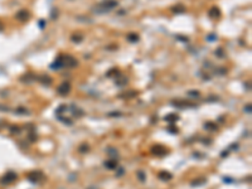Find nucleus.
Here are the masks:
<instances>
[{"instance_id": "473e14b6", "label": "nucleus", "mask_w": 252, "mask_h": 189, "mask_svg": "<svg viewBox=\"0 0 252 189\" xmlns=\"http://www.w3.org/2000/svg\"><path fill=\"white\" fill-rule=\"evenodd\" d=\"M44 25H45V22H44V20H39V27H41V28H44Z\"/></svg>"}, {"instance_id": "a211bd4d", "label": "nucleus", "mask_w": 252, "mask_h": 189, "mask_svg": "<svg viewBox=\"0 0 252 189\" xmlns=\"http://www.w3.org/2000/svg\"><path fill=\"white\" fill-rule=\"evenodd\" d=\"M204 129L205 130H209V131H217L218 130V126L213 122H205L204 123Z\"/></svg>"}, {"instance_id": "7ed1b4c3", "label": "nucleus", "mask_w": 252, "mask_h": 189, "mask_svg": "<svg viewBox=\"0 0 252 189\" xmlns=\"http://www.w3.org/2000/svg\"><path fill=\"white\" fill-rule=\"evenodd\" d=\"M44 174L43 172L41 170H35V172H30L28 174V179L32 181V183H34V184H38V183H42V181L44 180Z\"/></svg>"}, {"instance_id": "0eeeda50", "label": "nucleus", "mask_w": 252, "mask_h": 189, "mask_svg": "<svg viewBox=\"0 0 252 189\" xmlns=\"http://www.w3.org/2000/svg\"><path fill=\"white\" fill-rule=\"evenodd\" d=\"M15 18L18 19V20H20V22H25V20H28V19L30 18V14H29V11H26V10H20V11H18V14L15 15Z\"/></svg>"}, {"instance_id": "4be33fe9", "label": "nucleus", "mask_w": 252, "mask_h": 189, "mask_svg": "<svg viewBox=\"0 0 252 189\" xmlns=\"http://www.w3.org/2000/svg\"><path fill=\"white\" fill-rule=\"evenodd\" d=\"M71 39H72V42H75V43H79V42H82L83 37H82L81 34H73V35L71 37Z\"/></svg>"}, {"instance_id": "c85d7f7f", "label": "nucleus", "mask_w": 252, "mask_h": 189, "mask_svg": "<svg viewBox=\"0 0 252 189\" xmlns=\"http://www.w3.org/2000/svg\"><path fill=\"white\" fill-rule=\"evenodd\" d=\"M11 133L13 134H14V133L19 134V133H20V129H19V127H11Z\"/></svg>"}, {"instance_id": "f8f14e48", "label": "nucleus", "mask_w": 252, "mask_h": 189, "mask_svg": "<svg viewBox=\"0 0 252 189\" xmlns=\"http://www.w3.org/2000/svg\"><path fill=\"white\" fill-rule=\"evenodd\" d=\"M105 166L107 168V169H110V170H114V169H117L118 168L117 161L115 159H110L107 161H105Z\"/></svg>"}, {"instance_id": "7c9ffc66", "label": "nucleus", "mask_w": 252, "mask_h": 189, "mask_svg": "<svg viewBox=\"0 0 252 189\" xmlns=\"http://www.w3.org/2000/svg\"><path fill=\"white\" fill-rule=\"evenodd\" d=\"M244 111H246L247 114H251V105H247L246 107H244Z\"/></svg>"}, {"instance_id": "72a5a7b5", "label": "nucleus", "mask_w": 252, "mask_h": 189, "mask_svg": "<svg viewBox=\"0 0 252 189\" xmlns=\"http://www.w3.org/2000/svg\"><path fill=\"white\" fill-rule=\"evenodd\" d=\"M110 116H121V114L120 112H112V114H110Z\"/></svg>"}, {"instance_id": "aec40b11", "label": "nucleus", "mask_w": 252, "mask_h": 189, "mask_svg": "<svg viewBox=\"0 0 252 189\" xmlns=\"http://www.w3.org/2000/svg\"><path fill=\"white\" fill-rule=\"evenodd\" d=\"M128 41L129 42H131V43H135V42H137L139 41V35L136 34V33H130V34H128Z\"/></svg>"}, {"instance_id": "5701e85b", "label": "nucleus", "mask_w": 252, "mask_h": 189, "mask_svg": "<svg viewBox=\"0 0 252 189\" xmlns=\"http://www.w3.org/2000/svg\"><path fill=\"white\" fill-rule=\"evenodd\" d=\"M136 175H137V178H139V180H140V181H145V180H146V175H145V173L143 170H139L136 173Z\"/></svg>"}, {"instance_id": "cd10ccee", "label": "nucleus", "mask_w": 252, "mask_h": 189, "mask_svg": "<svg viewBox=\"0 0 252 189\" xmlns=\"http://www.w3.org/2000/svg\"><path fill=\"white\" fill-rule=\"evenodd\" d=\"M122 174H124V169L122 168H118V172L116 173V177H121Z\"/></svg>"}, {"instance_id": "dca6fc26", "label": "nucleus", "mask_w": 252, "mask_h": 189, "mask_svg": "<svg viewBox=\"0 0 252 189\" xmlns=\"http://www.w3.org/2000/svg\"><path fill=\"white\" fill-rule=\"evenodd\" d=\"M171 11H173L174 14H182V13L185 11V6L182 5V4H177L175 6H173V8H171Z\"/></svg>"}, {"instance_id": "b1692460", "label": "nucleus", "mask_w": 252, "mask_h": 189, "mask_svg": "<svg viewBox=\"0 0 252 189\" xmlns=\"http://www.w3.org/2000/svg\"><path fill=\"white\" fill-rule=\"evenodd\" d=\"M78 150H79V153H87L90 150V146H88V144H82L78 148Z\"/></svg>"}, {"instance_id": "9d476101", "label": "nucleus", "mask_w": 252, "mask_h": 189, "mask_svg": "<svg viewBox=\"0 0 252 189\" xmlns=\"http://www.w3.org/2000/svg\"><path fill=\"white\" fill-rule=\"evenodd\" d=\"M37 81H39L41 83H43V84H52V82H53V80L49 77V76H47V75H42V76H39V77H37Z\"/></svg>"}, {"instance_id": "f03ea898", "label": "nucleus", "mask_w": 252, "mask_h": 189, "mask_svg": "<svg viewBox=\"0 0 252 189\" xmlns=\"http://www.w3.org/2000/svg\"><path fill=\"white\" fill-rule=\"evenodd\" d=\"M62 58V63H63V67H67V68H73L78 64V61L76 58H73L69 54H61Z\"/></svg>"}, {"instance_id": "6e6552de", "label": "nucleus", "mask_w": 252, "mask_h": 189, "mask_svg": "<svg viewBox=\"0 0 252 189\" xmlns=\"http://www.w3.org/2000/svg\"><path fill=\"white\" fill-rule=\"evenodd\" d=\"M174 106L177 107H182V108H185V107H194L195 105L194 103H189L187 101H182V100H177V101H173Z\"/></svg>"}, {"instance_id": "20e7f679", "label": "nucleus", "mask_w": 252, "mask_h": 189, "mask_svg": "<svg viewBox=\"0 0 252 189\" xmlns=\"http://www.w3.org/2000/svg\"><path fill=\"white\" fill-rule=\"evenodd\" d=\"M17 179H18L17 173H14V172H8L2 179H0V183H2L3 185H6V184H10V183H13V181H15Z\"/></svg>"}, {"instance_id": "1a4fd4ad", "label": "nucleus", "mask_w": 252, "mask_h": 189, "mask_svg": "<svg viewBox=\"0 0 252 189\" xmlns=\"http://www.w3.org/2000/svg\"><path fill=\"white\" fill-rule=\"evenodd\" d=\"M209 17L211 18H213V19H218L221 17V10L217 8V6H212V8L209 9Z\"/></svg>"}, {"instance_id": "423d86ee", "label": "nucleus", "mask_w": 252, "mask_h": 189, "mask_svg": "<svg viewBox=\"0 0 252 189\" xmlns=\"http://www.w3.org/2000/svg\"><path fill=\"white\" fill-rule=\"evenodd\" d=\"M151 154L158 155V156H164L168 154V149L164 148L163 145H154L151 148Z\"/></svg>"}, {"instance_id": "f3484780", "label": "nucleus", "mask_w": 252, "mask_h": 189, "mask_svg": "<svg viewBox=\"0 0 252 189\" xmlns=\"http://www.w3.org/2000/svg\"><path fill=\"white\" fill-rule=\"evenodd\" d=\"M129 82V80L126 77H124V76H121V75H118L117 77H116V84L117 86H125L126 83Z\"/></svg>"}, {"instance_id": "6ab92c4d", "label": "nucleus", "mask_w": 252, "mask_h": 189, "mask_svg": "<svg viewBox=\"0 0 252 189\" xmlns=\"http://www.w3.org/2000/svg\"><path fill=\"white\" fill-rule=\"evenodd\" d=\"M22 81H25V82H32V81H37V76H33V75H30V73H28V75H25L24 77H22L20 78Z\"/></svg>"}, {"instance_id": "39448f33", "label": "nucleus", "mask_w": 252, "mask_h": 189, "mask_svg": "<svg viewBox=\"0 0 252 189\" xmlns=\"http://www.w3.org/2000/svg\"><path fill=\"white\" fill-rule=\"evenodd\" d=\"M57 92L61 96H67L71 92V84L68 82H63L57 87Z\"/></svg>"}, {"instance_id": "393cba45", "label": "nucleus", "mask_w": 252, "mask_h": 189, "mask_svg": "<svg viewBox=\"0 0 252 189\" xmlns=\"http://www.w3.org/2000/svg\"><path fill=\"white\" fill-rule=\"evenodd\" d=\"M204 183H205V179L202 178V179H198V180L192 181V185H193V187H197V185H201V184H204Z\"/></svg>"}, {"instance_id": "4468645a", "label": "nucleus", "mask_w": 252, "mask_h": 189, "mask_svg": "<svg viewBox=\"0 0 252 189\" xmlns=\"http://www.w3.org/2000/svg\"><path fill=\"white\" fill-rule=\"evenodd\" d=\"M51 68H52V69H59V68H63V63H62V58H61V56H59V57L57 58V59L51 64Z\"/></svg>"}, {"instance_id": "9b49d317", "label": "nucleus", "mask_w": 252, "mask_h": 189, "mask_svg": "<svg viewBox=\"0 0 252 189\" xmlns=\"http://www.w3.org/2000/svg\"><path fill=\"white\" fill-rule=\"evenodd\" d=\"M158 178L160 179V180H163V181H169L171 178H173V175H171L169 172H165V170H163V172H160V173H159Z\"/></svg>"}, {"instance_id": "f257e3e1", "label": "nucleus", "mask_w": 252, "mask_h": 189, "mask_svg": "<svg viewBox=\"0 0 252 189\" xmlns=\"http://www.w3.org/2000/svg\"><path fill=\"white\" fill-rule=\"evenodd\" d=\"M118 5L117 0H103L102 3H100L97 6H95L92 11L96 13V14H105L106 11H110L112 9H115Z\"/></svg>"}, {"instance_id": "412c9836", "label": "nucleus", "mask_w": 252, "mask_h": 189, "mask_svg": "<svg viewBox=\"0 0 252 189\" xmlns=\"http://www.w3.org/2000/svg\"><path fill=\"white\" fill-rule=\"evenodd\" d=\"M124 96H120V97H124V99H132V97H135L137 95L136 91H130L128 93H122Z\"/></svg>"}, {"instance_id": "2eb2a0df", "label": "nucleus", "mask_w": 252, "mask_h": 189, "mask_svg": "<svg viewBox=\"0 0 252 189\" xmlns=\"http://www.w3.org/2000/svg\"><path fill=\"white\" fill-rule=\"evenodd\" d=\"M164 120L167 122H169V123H174V122H177L179 120V116L175 115V114H169V115H167L164 117Z\"/></svg>"}, {"instance_id": "ddd939ff", "label": "nucleus", "mask_w": 252, "mask_h": 189, "mask_svg": "<svg viewBox=\"0 0 252 189\" xmlns=\"http://www.w3.org/2000/svg\"><path fill=\"white\" fill-rule=\"evenodd\" d=\"M71 111H72V114H73V116H76V117H82L85 115V112L82 111L81 108H78L76 105H72L71 106Z\"/></svg>"}, {"instance_id": "bb28decb", "label": "nucleus", "mask_w": 252, "mask_h": 189, "mask_svg": "<svg viewBox=\"0 0 252 189\" xmlns=\"http://www.w3.org/2000/svg\"><path fill=\"white\" fill-rule=\"evenodd\" d=\"M188 95L190 97H199V91H188Z\"/></svg>"}, {"instance_id": "c756f323", "label": "nucleus", "mask_w": 252, "mask_h": 189, "mask_svg": "<svg viewBox=\"0 0 252 189\" xmlns=\"http://www.w3.org/2000/svg\"><path fill=\"white\" fill-rule=\"evenodd\" d=\"M168 131H170V133H174V134H177V133H178V129H173V127H168Z\"/></svg>"}, {"instance_id": "a878e982", "label": "nucleus", "mask_w": 252, "mask_h": 189, "mask_svg": "<svg viewBox=\"0 0 252 189\" xmlns=\"http://www.w3.org/2000/svg\"><path fill=\"white\" fill-rule=\"evenodd\" d=\"M216 56H218L220 58H224V52H223V49L222 48H218L216 50Z\"/></svg>"}, {"instance_id": "2f4dec72", "label": "nucleus", "mask_w": 252, "mask_h": 189, "mask_svg": "<svg viewBox=\"0 0 252 189\" xmlns=\"http://www.w3.org/2000/svg\"><path fill=\"white\" fill-rule=\"evenodd\" d=\"M207 39H208V41H214V39H217V37H216L214 34H212V35H209Z\"/></svg>"}]
</instances>
